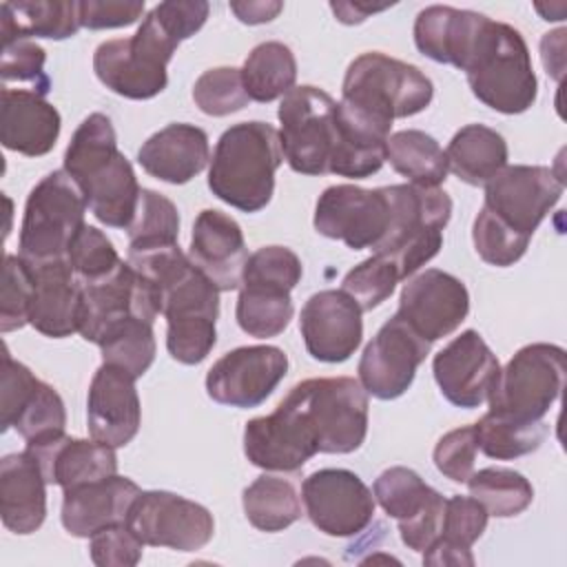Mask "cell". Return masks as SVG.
Segmentation results:
<instances>
[{
	"label": "cell",
	"instance_id": "6da1fadb",
	"mask_svg": "<svg viewBox=\"0 0 567 567\" xmlns=\"http://www.w3.org/2000/svg\"><path fill=\"white\" fill-rule=\"evenodd\" d=\"M128 264L159 295L168 354L184 365L202 363L217 343L219 288L190 261L179 244L128 252Z\"/></svg>",
	"mask_w": 567,
	"mask_h": 567
},
{
	"label": "cell",
	"instance_id": "7a4b0ae2",
	"mask_svg": "<svg viewBox=\"0 0 567 567\" xmlns=\"http://www.w3.org/2000/svg\"><path fill=\"white\" fill-rule=\"evenodd\" d=\"M62 168L75 179L100 224L124 230L131 226L142 188L131 162L117 148L109 115L91 113L82 120L64 151Z\"/></svg>",
	"mask_w": 567,
	"mask_h": 567
},
{
	"label": "cell",
	"instance_id": "3957f363",
	"mask_svg": "<svg viewBox=\"0 0 567 567\" xmlns=\"http://www.w3.org/2000/svg\"><path fill=\"white\" fill-rule=\"evenodd\" d=\"M284 162L279 131L268 122H239L221 133L208 164V188L224 204L257 213L275 193V173Z\"/></svg>",
	"mask_w": 567,
	"mask_h": 567
},
{
	"label": "cell",
	"instance_id": "277c9868",
	"mask_svg": "<svg viewBox=\"0 0 567 567\" xmlns=\"http://www.w3.org/2000/svg\"><path fill=\"white\" fill-rule=\"evenodd\" d=\"M319 454H350L368 436V392L352 377L306 379L279 401Z\"/></svg>",
	"mask_w": 567,
	"mask_h": 567
},
{
	"label": "cell",
	"instance_id": "5b68a950",
	"mask_svg": "<svg viewBox=\"0 0 567 567\" xmlns=\"http://www.w3.org/2000/svg\"><path fill=\"white\" fill-rule=\"evenodd\" d=\"M432 97L434 84L419 66L381 51L354 58L341 84L343 106L390 131L394 120L425 111Z\"/></svg>",
	"mask_w": 567,
	"mask_h": 567
},
{
	"label": "cell",
	"instance_id": "8992f818",
	"mask_svg": "<svg viewBox=\"0 0 567 567\" xmlns=\"http://www.w3.org/2000/svg\"><path fill=\"white\" fill-rule=\"evenodd\" d=\"M463 71L474 97L503 115L525 113L536 102L538 80L527 42L507 22L487 20Z\"/></svg>",
	"mask_w": 567,
	"mask_h": 567
},
{
	"label": "cell",
	"instance_id": "52a82bcc",
	"mask_svg": "<svg viewBox=\"0 0 567 567\" xmlns=\"http://www.w3.org/2000/svg\"><path fill=\"white\" fill-rule=\"evenodd\" d=\"M385 195L390 202V226L374 252L388 257L401 279H408L439 255L443 230L452 217V199L441 188L416 184L385 186Z\"/></svg>",
	"mask_w": 567,
	"mask_h": 567
},
{
	"label": "cell",
	"instance_id": "ba28073f",
	"mask_svg": "<svg viewBox=\"0 0 567 567\" xmlns=\"http://www.w3.org/2000/svg\"><path fill=\"white\" fill-rule=\"evenodd\" d=\"M179 40L151 9L137 31L128 38L102 42L93 53L97 80L128 100H151L168 84L166 66Z\"/></svg>",
	"mask_w": 567,
	"mask_h": 567
},
{
	"label": "cell",
	"instance_id": "9c48e42d",
	"mask_svg": "<svg viewBox=\"0 0 567 567\" xmlns=\"http://www.w3.org/2000/svg\"><path fill=\"white\" fill-rule=\"evenodd\" d=\"M86 208L84 193L64 168L44 175L27 197L18 255L29 264L66 259L71 241L86 224Z\"/></svg>",
	"mask_w": 567,
	"mask_h": 567
},
{
	"label": "cell",
	"instance_id": "30bf717a",
	"mask_svg": "<svg viewBox=\"0 0 567 567\" xmlns=\"http://www.w3.org/2000/svg\"><path fill=\"white\" fill-rule=\"evenodd\" d=\"M565 372V350L560 346L545 341L523 346L501 368L487 399L489 412L523 423L543 421L560 399Z\"/></svg>",
	"mask_w": 567,
	"mask_h": 567
},
{
	"label": "cell",
	"instance_id": "8fae6325",
	"mask_svg": "<svg viewBox=\"0 0 567 567\" xmlns=\"http://www.w3.org/2000/svg\"><path fill=\"white\" fill-rule=\"evenodd\" d=\"M281 153L301 175H328L337 144V102L319 86L301 84L286 93L277 111Z\"/></svg>",
	"mask_w": 567,
	"mask_h": 567
},
{
	"label": "cell",
	"instance_id": "7c38bea8",
	"mask_svg": "<svg viewBox=\"0 0 567 567\" xmlns=\"http://www.w3.org/2000/svg\"><path fill=\"white\" fill-rule=\"evenodd\" d=\"M126 525L144 545L175 551H197L215 534V518L204 505L166 489L140 492Z\"/></svg>",
	"mask_w": 567,
	"mask_h": 567
},
{
	"label": "cell",
	"instance_id": "4fadbf2b",
	"mask_svg": "<svg viewBox=\"0 0 567 567\" xmlns=\"http://www.w3.org/2000/svg\"><path fill=\"white\" fill-rule=\"evenodd\" d=\"M0 396L2 432L13 427L27 445L64 434L66 410L62 396L49 383L40 381L24 363L16 361L9 350L2 354Z\"/></svg>",
	"mask_w": 567,
	"mask_h": 567
},
{
	"label": "cell",
	"instance_id": "5bb4252c",
	"mask_svg": "<svg viewBox=\"0 0 567 567\" xmlns=\"http://www.w3.org/2000/svg\"><path fill=\"white\" fill-rule=\"evenodd\" d=\"M563 177L549 166L514 164L501 168L485 184V208L512 230L532 237L549 210L560 202Z\"/></svg>",
	"mask_w": 567,
	"mask_h": 567
},
{
	"label": "cell",
	"instance_id": "9a60e30c",
	"mask_svg": "<svg viewBox=\"0 0 567 567\" xmlns=\"http://www.w3.org/2000/svg\"><path fill=\"white\" fill-rule=\"evenodd\" d=\"M301 501L310 523L326 536L361 534L374 518L372 489L350 470L323 467L301 483Z\"/></svg>",
	"mask_w": 567,
	"mask_h": 567
},
{
	"label": "cell",
	"instance_id": "2e32d148",
	"mask_svg": "<svg viewBox=\"0 0 567 567\" xmlns=\"http://www.w3.org/2000/svg\"><path fill=\"white\" fill-rule=\"evenodd\" d=\"M312 224L319 235L339 239L352 250H374L390 226V202L385 186H328L317 199Z\"/></svg>",
	"mask_w": 567,
	"mask_h": 567
},
{
	"label": "cell",
	"instance_id": "e0dca14e",
	"mask_svg": "<svg viewBox=\"0 0 567 567\" xmlns=\"http://www.w3.org/2000/svg\"><path fill=\"white\" fill-rule=\"evenodd\" d=\"M432 343L419 337L396 312L363 348L357 372L363 390L381 401L399 399L412 385Z\"/></svg>",
	"mask_w": 567,
	"mask_h": 567
},
{
	"label": "cell",
	"instance_id": "ac0fdd59",
	"mask_svg": "<svg viewBox=\"0 0 567 567\" xmlns=\"http://www.w3.org/2000/svg\"><path fill=\"white\" fill-rule=\"evenodd\" d=\"M374 501L399 523L408 549L423 554L441 534L445 498L414 470L394 465L383 470L372 485Z\"/></svg>",
	"mask_w": 567,
	"mask_h": 567
},
{
	"label": "cell",
	"instance_id": "d6986e66",
	"mask_svg": "<svg viewBox=\"0 0 567 567\" xmlns=\"http://www.w3.org/2000/svg\"><path fill=\"white\" fill-rule=\"evenodd\" d=\"M288 372V357L277 346H241L226 352L206 374V394L228 408L261 405Z\"/></svg>",
	"mask_w": 567,
	"mask_h": 567
},
{
	"label": "cell",
	"instance_id": "ffe728a7",
	"mask_svg": "<svg viewBox=\"0 0 567 567\" xmlns=\"http://www.w3.org/2000/svg\"><path fill=\"white\" fill-rule=\"evenodd\" d=\"M82 319L80 334L84 341L97 343L100 337L128 317H140L148 323L162 315V303L155 286L142 277L128 261H122L111 275L82 286Z\"/></svg>",
	"mask_w": 567,
	"mask_h": 567
},
{
	"label": "cell",
	"instance_id": "44dd1931",
	"mask_svg": "<svg viewBox=\"0 0 567 567\" xmlns=\"http://www.w3.org/2000/svg\"><path fill=\"white\" fill-rule=\"evenodd\" d=\"M470 312V292L465 284L439 268H427L401 290L396 315L425 341L434 343L450 337Z\"/></svg>",
	"mask_w": 567,
	"mask_h": 567
},
{
	"label": "cell",
	"instance_id": "7402d4cb",
	"mask_svg": "<svg viewBox=\"0 0 567 567\" xmlns=\"http://www.w3.org/2000/svg\"><path fill=\"white\" fill-rule=\"evenodd\" d=\"M441 394L456 408H478L496 385L501 363L476 330H463L432 361Z\"/></svg>",
	"mask_w": 567,
	"mask_h": 567
},
{
	"label": "cell",
	"instance_id": "603a6c76",
	"mask_svg": "<svg viewBox=\"0 0 567 567\" xmlns=\"http://www.w3.org/2000/svg\"><path fill=\"white\" fill-rule=\"evenodd\" d=\"M363 310L343 290H319L301 308L299 330L306 350L323 363L348 361L363 339Z\"/></svg>",
	"mask_w": 567,
	"mask_h": 567
},
{
	"label": "cell",
	"instance_id": "cb8c5ba5",
	"mask_svg": "<svg viewBox=\"0 0 567 567\" xmlns=\"http://www.w3.org/2000/svg\"><path fill=\"white\" fill-rule=\"evenodd\" d=\"M128 372L102 363L89 385L86 427L91 439L111 447L128 445L142 425V405Z\"/></svg>",
	"mask_w": 567,
	"mask_h": 567
},
{
	"label": "cell",
	"instance_id": "d4e9b609",
	"mask_svg": "<svg viewBox=\"0 0 567 567\" xmlns=\"http://www.w3.org/2000/svg\"><path fill=\"white\" fill-rule=\"evenodd\" d=\"M188 257L219 292L237 290L248 259L241 226L221 210H202L193 224Z\"/></svg>",
	"mask_w": 567,
	"mask_h": 567
},
{
	"label": "cell",
	"instance_id": "484cf974",
	"mask_svg": "<svg viewBox=\"0 0 567 567\" xmlns=\"http://www.w3.org/2000/svg\"><path fill=\"white\" fill-rule=\"evenodd\" d=\"M29 266L33 270L29 326L51 339H64L80 332L84 288L69 261L55 259Z\"/></svg>",
	"mask_w": 567,
	"mask_h": 567
},
{
	"label": "cell",
	"instance_id": "4316f807",
	"mask_svg": "<svg viewBox=\"0 0 567 567\" xmlns=\"http://www.w3.org/2000/svg\"><path fill=\"white\" fill-rule=\"evenodd\" d=\"M140 492L135 481L120 474L66 487L62 489V527L75 538H91L109 525L126 523Z\"/></svg>",
	"mask_w": 567,
	"mask_h": 567
},
{
	"label": "cell",
	"instance_id": "83f0119b",
	"mask_svg": "<svg viewBox=\"0 0 567 567\" xmlns=\"http://www.w3.org/2000/svg\"><path fill=\"white\" fill-rule=\"evenodd\" d=\"M62 128L58 109L44 95L29 89L2 86L0 93V142L7 151L42 157L53 151Z\"/></svg>",
	"mask_w": 567,
	"mask_h": 567
},
{
	"label": "cell",
	"instance_id": "f1b7e54d",
	"mask_svg": "<svg viewBox=\"0 0 567 567\" xmlns=\"http://www.w3.org/2000/svg\"><path fill=\"white\" fill-rule=\"evenodd\" d=\"M487 20L478 11L432 4L414 20V44L425 58L463 71Z\"/></svg>",
	"mask_w": 567,
	"mask_h": 567
},
{
	"label": "cell",
	"instance_id": "f546056e",
	"mask_svg": "<svg viewBox=\"0 0 567 567\" xmlns=\"http://www.w3.org/2000/svg\"><path fill=\"white\" fill-rule=\"evenodd\" d=\"M137 162L159 182L186 184L210 164L208 135L195 124H168L140 146Z\"/></svg>",
	"mask_w": 567,
	"mask_h": 567
},
{
	"label": "cell",
	"instance_id": "4dcf8cb0",
	"mask_svg": "<svg viewBox=\"0 0 567 567\" xmlns=\"http://www.w3.org/2000/svg\"><path fill=\"white\" fill-rule=\"evenodd\" d=\"M47 478L38 458L24 447L0 461L2 525L20 536L33 534L47 518Z\"/></svg>",
	"mask_w": 567,
	"mask_h": 567
},
{
	"label": "cell",
	"instance_id": "1f68e13d",
	"mask_svg": "<svg viewBox=\"0 0 567 567\" xmlns=\"http://www.w3.org/2000/svg\"><path fill=\"white\" fill-rule=\"evenodd\" d=\"M246 458L266 472H297L317 450L303 436L295 416L277 405L272 414L250 419L244 427Z\"/></svg>",
	"mask_w": 567,
	"mask_h": 567
},
{
	"label": "cell",
	"instance_id": "d6a6232c",
	"mask_svg": "<svg viewBox=\"0 0 567 567\" xmlns=\"http://www.w3.org/2000/svg\"><path fill=\"white\" fill-rule=\"evenodd\" d=\"M27 450L38 458L47 483L60 485L62 489L117 474L115 447L95 439L62 434L44 443L27 445Z\"/></svg>",
	"mask_w": 567,
	"mask_h": 567
},
{
	"label": "cell",
	"instance_id": "836d02e7",
	"mask_svg": "<svg viewBox=\"0 0 567 567\" xmlns=\"http://www.w3.org/2000/svg\"><path fill=\"white\" fill-rule=\"evenodd\" d=\"M507 157L505 137L485 124L458 128L445 148L447 168L470 186H485L507 166Z\"/></svg>",
	"mask_w": 567,
	"mask_h": 567
},
{
	"label": "cell",
	"instance_id": "e575fe53",
	"mask_svg": "<svg viewBox=\"0 0 567 567\" xmlns=\"http://www.w3.org/2000/svg\"><path fill=\"white\" fill-rule=\"evenodd\" d=\"M80 29L73 0H20L0 4V33L7 38L66 40Z\"/></svg>",
	"mask_w": 567,
	"mask_h": 567
},
{
	"label": "cell",
	"instance_id": "d590c367",
	"mask_svg": "<svg viewBox=\"0 0 567 567\" xmlns=\"http://www.w3.org/2000/svg\"><path fill=\"white\" fill-rule=\"evenodd\" d=\"M385 159L390 166L410 179V184L439 188L450 168L441 144L419 128H403L390 133L385 144Z\"/></svg>",
	"mask_w": 567,
	"mask_h": 567
},
{
	"label": "cell",
	"instance_id": "8d00e7d4",
	"mask_svg": "<svg viewBox=\"0 0 567 567\" xmlns=\"http://www.w3.org/2000/svg\"><path fill=\"white\" fill-rule=\"evenodd\" d=\"M244 89L255 102H272L295 89L297 60L288 44L268 40L257 44L241 66Z\"/></svg>",
	"mask_w": 567,
	"mask_h": 567
},
{
	"label": "cell",
	"instance_id": "74e56055",
	"mask_svg": "<svg viewBox=\"0 0 567 567\" xmlns=\"http://www.w3.org/2000/svg\"><path fill=\"white\" fill-rule=\"evenodd\" d=\"M248 523L259 532H284L301 518V498L295 485L281 476L261 474L241 494Z\"/></svg>",
	"mask_w": 567,
	"mask_h": 567
},
{
	"label": "cell",
	"instance_id": "f35d334b",
	"mask_svg": "<svg viewBox=\"0 0 567 567\" xmlns=\"http://www.w3.org/2000/svg\"><path fill=\"white\" fill-rule=\"evenodd\" d=\"M292 312L290 290L268 284H239L235 319L246 334L255 339L277 337L288 328Z\"/></svg>",
	"mask_w": 567,
	"mask_h": 567
},
{
	"label": "cell",
	"instance_id": "ab89813d",
	"mask_svg": "<svg viewBox=\"0 0 567 567\" xmlns=\"http://www.w3.org/2000/svg\"><path fill=\"white\" fill-rule=\"evenodd\" d=\"M102 352V363L115 365L128 372L133 379H140L155 361V332L153 323L128 317L111 326L100 341L95 343Z\"/></svg>",
	"mask_w": 567,
	"mask_h": 567
},
{
	"label": "cell",
	"instance_id": "60d3db41",
	"mask_svg": "<svg viewBox=\"0 0 567 567\" xmlns=\"http://www.w3.org/2000/svg\"><path fill=\"white\" fill-rule=\"evenodd\" d=\"M470 496H474L489 516L512 518L523 514L534 501L532 483L509 467H483L472 472L465 481Z\"/></svg>",
	"mask_w": 567,
	"mask_h": 567
},
{
	"label": "cell",
	"instance_id": "b9f144b4",
	"mask_svg": "<svg viewBox=\"0 0 567 567\" xmlns=\"http://www.w3.org/2000/svg\"><path fill=\"white\" fill-rule=\"evenodd\" d=\"M474 427L478 450L496 461H514L525 454H532L543 445V441L549 434V425L545 421L523 423L492 412L483 414L474 423Z\"/></svg>",
	"mask_w": 567,
	"mask_h": 567
},
{
	"label": "cell",
	"instance_id": "7bdbcfd3",
	"mask_svg": "<svg viewBox=\"0 0 567 567\" xmlns=\"http://www.w3.org/2000/svg\"><path fill=\"white\" fill-rule=\"evenodd\" d=\"M128 252L177 244L179 213L177 206L157 190L142 188L135 217L126 228Z\"/></svg>",
	"mask_w": 567,
	"mask_h": 567
},
{
	"label": "cell",
	"instance_id": "ee69618b",
	"mask_svg": "<svg viewBox=\"0 0 567 567\" xmlns=\"http://www.w3.org/2000/svg\"><path fill=\"white\" fill-rule=\"evenodd\" d=\"M195 106L213 117H226L248 106L250 97L244 89L241 69L215 66L204 71L193 84Z\"/></svg>",
	"mask_w": 567,
	"mask_h": 567
},
{
	"label": "cell",
	"instance_id": "f6af8a7d",
	"mask_svg": "<svg viewBox=\"0 0 567 567\" xmlns=\"http://www.w3.org/2000/svg\"><path fill=\"white\" fill-rule=\"evenodd\" d=\"M532 237H525L516 230H512L505 221H501L494 213H489L485 206L478 210L474 226H472V241L476 248V255L496 268L514 266L529 246Z\"/></svg>",
	"mask_w": 567,
	"mask_h": 567
},
{
	"label": "cell",
	"instance_id": "bcb514c9",
	"mask_svg": "<svg viewBox=\"0 0 567 567\" xmlns=\"http://www.w3.org/2000/svg\"><path fill=\"white\" fill-rule=\"evenodd\" d=\"M399 281L401 275L396 266L388 257L374 252L343 277L341 290L348 292L363 312H368L390 299Z\"/></svg>",
	"mask_w": 567,
	"mask_h": 567
},
{
	"label": "cell",
	"instance_id": "7dc6e473",
	"mask_svg": "<svg viewBox=\"0 0 567 567\" xmlns=\"http://www.w3.org/2000/svg\"><path fill=\"white\" fill-rule=\"evenodd\" d=\"M66 261L82 286L104 279L122 264L113 241L100 228L89 224H84L82 230L71 241Z\"/></svg>",
	"mask_w": 567,
	"mask_h": 567
},
{
	"label": "cell",
	"instance_id": "c3c4849f",
	"mask_svg": "<svg viewBox=\"0 0 567 567\" xmlns=\"http://www.w3.org/2000/svg\"><path fill=\"white\" fill-rule=\"evenodd\" d=\"M487 509L474 496L456 494L445 498L441 534L432 545L456 551H472V545L483 536L487 527Z\"/></svg>",
	"mask_w": 567,
	"mask_h": 567
},
{
	"label": "cell",
	"instance_id": "681fc988",
	"mask_svg": "<svg viewBox=\"0 0 567 567\" xmlns=\"http://www.w3.org/2000/svg\"><path fill=\"white\" fill-rule=\"evenodd\" d=\"M33 299V270L20 255H4L2 295H0V330L7 334L29 323Z\"/></svg>",
	"mask_w": 567,
	"mask_h": 567
},
{
	"label": "cell",
	"instance_id": "f907efd6",
	"mask_svg": "<svg viewBox=\"0 0 567 567\" xmlns=\"http://www.w3.org/2000/svg\"><path fill=\"white\" fill-rule=\"evenodd\" d=\"M47 51L29 38H7L2 40L0 55V75L7 82H29L33 91L47 95L51 89V80L44 73Z\"/></svg>",
	"mask_w": 567,
	"mask_h": 567
},
{
	"label": "cell",
	"instance_id": "816d5d0a",
	"mask_svg": "<svg viewBox=\"0 0 567 567\" xmlns=\"http://www.w3.org/2000/svg\"><path fill=\"white\" fill-rule=\"evenodd\" d=\"M303 266L297 252L286 246H261L252 255H248L241 284H268L286 290H295L301 281Z\"/></svg>",
	"mask_w": 567,
	"mask_h": 567
},
{
	"label": "cell",
	"instance_id": "f5cc1de1",
	"mask_svg": "<svg viewBox=\"0 0 567 567\" xmlns=\"http://www.w3.org/2000/svg\"><path fill=\"white\" fill-rule=\"evenodd\" d=\"M478 452V439L474 425H463L443 434L432 452L436 470L454 481L465 483L474 472V461Z\"/></svg>",
	"mask_w": 567,
	"mask_h": 567
},
{
	"label": "cell",
	"instance_id": "db71d44e",
	"mask_svg": "<svg viewBox=\"0 0 567 567\" xmlns=\"http://www.w3.org/2000/svg\"><path fill=\"white\" fill-rule=\"evenodd\" d=\"M144 543L126 523L109 525L89 538V556L97 567H135Z\"/></svg>",
	"mask_w": 567,
	"mask_h": 567
},
{
	"label": "cell",
	"instance_id": "11a10c76",
	"mask_svg": "<svg viewBox=\"0 0 567 567\" xmlns=\"http://www.w3.org/2000/svg\"><path fill=\"white\" fill-rule=\"evenodd\" d=\"M144 13V2L140 0H82L78 2L80 27L100 31V29H120L135 24Z\"/></svg>",
	"mask_w": 567,
	"mask_h": 567
},
{
	"label": "cell",
	"instance_id": "9f6ffc18",
	"mask_svg": "<svg viewBox=\"0 0 567 567\" xmlns=\"http://www.w3.org/2000/svg\"><path fill=\"white\" fill-rule=\"evenodd\" d=\"M230 11L237 16L239 22L244 24H264L275 20L284 4L281 2H272V0H248V2H230L228 4Z\"/></svg>",
	"mask_w": 567,
	"mask_h": 567
},
{
	"label": "cell",
	"instance_id": "6f0895ef",
	"mask_svg": "<svg viewBox=\"0 0 567 567\" xmlns=\"http://www.w3.org/2000/svg\"><path fill=\"white\" fill-rule=\"evenodd\" d=\"M390 4H370V2H330L337 20L343 24H361L370 16L385 11Z\"/></svg>",
	"mask_w": 567,
	"mask_h": 567
}]
</instances>
